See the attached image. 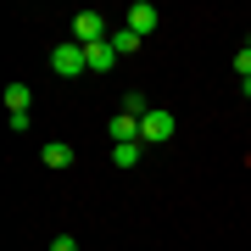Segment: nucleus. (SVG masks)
<instances>
[{"label":"nucleus","instance_id":"f257e3e1","mask_svg":"<svg viewBox=\"0 0 251 251\" xmlns=\"http://www.w3.org/2000/svg\"><path fill=\"white\" fill-rule=\"evenodd\" d=\"M173 134H179V117H173L168 106H151L140 117V145H168Z\"/></svg>","mask_w":251,"mask_h":251},{"label":"nucleus","instance_id":"f03ea898","mask_svg":"<svg viewBox=\"0 0 251 251\" xmlns=\"http://www.w3.org/2000/svg\"><path fill=\"white\" fill-rule=\"evenodd\" d=\"M50 73H62V78H78V73H90V56H84L78 39H62V45L50 50Z\"/></svg>","mask_w":251,"mask_h":251},{"label":"nucleus","instance_id":"7ed1b4c3","mask_svg":"<svg viewBox=\"0 0 251 251\" xmlns=\"http://www.w3.org/2000/svg\"><path fill=\"white\" fill-rule=\"evenodd\" d=\"M73 39L90 50V45H100V39H112V28H106L100 11H73Z\"/></svg>","mask_w":251,"mask_h":251},{"label":"nucleus","instance_id":"20e7f679","mask_svg":"<svg viewBox=\"0 0 251 251\" xmlns=\"http://www.w3.org/2000/svg\"><path fill=\"white\" fill-rule=\"evenodd\" d=\"M123 28H134V34L145 39V34L156 28V6H145V0H134V6L123 11Z\"/></svg>","mask_w":251,"mask_h":251},{"label":"nucleus","instance_id":"39448f33","mask_svg":"<svg viewBox=\"0 0 251 251\" xmlns=\"http://www.w3.org/2000/svg\"><path fill=\"white\" fill-rule=\"evenodd\" d=\"M39 162H45L50 173H62V168H73V145H62V140H50V145H39Z\"/></svg>","mask_w":251,"mask_h":251},{"label":"nucleus","instance_id":"423d86ee","mask_svg":"<svg viewBox=\"0 0 251 251\" xmlns=\"http://www.w3.org/2000/svg\"><path fill=\"white\" fill-rule=\"evenodd\" d=\"M84 56H90V73H112L117 62H123V56L112 50V39H100V45H90V50H84Z\"/></svg>","mask_w":251,"mask_h":251},{"label":"nucleus","instance_id":"0eeeda50","mask_svg":"<svg viewBox=\"0 0 251 251\" xmlns=\"http://www.w3.org/2000/svg\"><path fill=\"white\" fill-rule=\"evenodd\" d=\"M134 140H140V117L117 112V117H112V145H134Z\"/></svg>","mask_w":251,"mask_h":251},{"label":"nucleus","instance_id":"6e6552de","mask_svg":"<svg viewBox=\"0 0 251 251\" xmlns=\"http://www.w3.org/2000/svg\"><path fill=\"white\" fill-rule=\"evenodd\" d=\"M28 100H34V90H28V84H23V78H11V84H6V106L28 117Z\"/></svg>","mask_w":251,"mask_h":251},{"label":"nucleus","instance_id":"1a4fd4ad","mask_svg":"<svg viewBox=\"0 0 251 251\" xmlns=\"http://www.w3.org/2000/svg\"><path fill=\"white\" fill-rule=\"evenodd\" d=\"M112 50L117 56H134L140 50V34H134V28H112Z\"/></svg>","mask_w":251,"mask_h":251},{"label":"nucleus","instance_id":"9d476101","mask_svg":"<svg viewBox=\"0 0 251 251\" xmlns=\"http://www.w3.org/2000/svg\"><path fill=\"white\" fill-rule=\"evenodd\" d=\"M145 156V145L134 140V145H112V162H117V168H134V162Z\"/></svg>","mask_w":251,"mask_h":251},{"label":"nucleus","instance_id":"9b49d317","mask_svg":"<svg viewBox=\"0 0 251 251\" xmlns=\"http://www.w3.org/2000/svg\"><path fill=\"white\" fill-rule=\"evenodd\" d=\"M123 112H128V117H145V112H151V100H145L140 90H128V95H123Z\"/></svg>","mask_w":251,"mask_h":251},{"label":"nucleus","instance_id":"f8f14e48","mask_svg":"<svg viewBox=\"0 0 251 251\" xmlns=\"http://www.w3.org/2000/svg\"><path fill=\"white\" fill-rule=\"evenodd\" d=\"M50 251H78V240H67V234H56V240H50Z\"/></svg>","mask_w":251,"mask_h":251},{"label":"nucleus","instance_id":"ddd939ff","mask_svg":"<svg viewBox=\"0 0 251 251\" xmlns=\"http://www.w3.org/2000/svg\"><path fill=\"white\" fill-rule=\"evenodd\" d=\"M240 90H246V95H251V78H246V84H240Z\"/></svg>","mask_w":251,"mask_h":251}]
</instances>
